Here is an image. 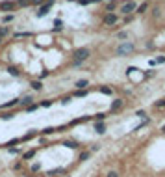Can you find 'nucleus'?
<instances>
[{"label":"nucleus","mask_w":165,"mask_h":177,"mask_svg":"<svg viewBox=\"0 0 165 177\" xmlns=\"http://www.w3.org/2000/svg\"><path fill=\"white\" fill-rule=\"evenodd\" d=\"M74 63H82L84 60H87L89 56H91V50H89L87 47H80V49H76L74 50Z\"/></svg>","instance_id":"obj_1"},{"label":"nucleus","mask_w":165,"mask_h":177,"mask_svg":"<svg viewBox=\"0 0 165 177\" xmlns=\"http://www.w3.org/2000/svg\"><path fill=\"white\" fill-rule=\"evenodd\" d=\"M134 50H136V45L130 43V41H126V43H121V45L117 47V54H119V56H126V54L134 52Z\"/></svg>","instance_id":"obj_2"},{"label":"nucleus","mask_w":165,"mask_h":177,"mask_svg":"<svg viewBox=\"0 0 165 177\" xmlns=\"http://www.w3.org/2000/svg\"><path fill=\"white\" fill-rule=\"evenodd\" d=\"M137 9V4L136 2H126V4H123L121 6V13L123 15H130L132 11H136Z\"/></svg>","instance_id":"obj_3"},{"label":"nucleus","mask_w":165,"mask_h":177,"mask_svg":"<svg viewBox=\"0 0 165 177\" xmlns=\"http://www.w3.org/2000/svg\"><path fill=\"white\" fill-rule=\"evenodd\" d=\"M52 4H54V0H48L47 4H43V6L39 8V11H37V17H45V15L48 13V9L52 8Z\"/></svg>","instance_id":"obj_4"},{"label":"nucleus","mask_w":165,"mask_h":177,"mask_svg":"<svg viewBox=\"0 0 165 177\" xmlns=\"http://www.w3.org/2000/svg\"><path fill=\"white\" fill-rule=\"evenodd\" d=\"M117 21H119V17L115 13H108L106 17H104V24L106 26H111V24H117Z\"/></svg>","instance_id":"obj_5"},{"label":"nucleus","mask_w":165,"mask_h":177,"mask_svg":"<svg viewBox=\"0 0 165 177\" xmlns=\"http://www.w3.org/2000/svg\"><path fill=\"white\" fill-rule=\"evenodd\" d=\"M67 171H65V168H54V170H48L47 173V177H59V175H65Z\"/></svg>","instance_id":"obj_6"},{"label":"nucleus","mask_w":165,"mask_h":177,"mask_svg":"<svg viewBox=\"0 0 165 177\" xmlns=\"http://www.w3.org/2000/svg\"><path fill=\"white\" fill-rule=\"evenodd\" d=\"M13 8H15V2H9V0L0 2V11H11Z\"/></svg>","instance_id":"obj_7"},{"label":"nucleus","mask_w":165,"mask_h":177,"mask_svg":"<svg viewBox=\"0 0 165 177\" xmlns=\"http://www.w3.org/2000/svg\"><path fill=\"white\" fill-rule=\"evenodd\" d=\"M95 130H97L98 134H104L106 133V123H104V121H97V123H95Z\"/></svg>","instance_id":"obj_8"},{"label":"nucleus","mask_w":165,"mask_h":177,"mask_svg":"<svg viewBox=\"0 0 165 177\" xmlns=\"http://www.w3.org/2000/svg\"><path fill=\"white\" fill-rule=\"evenodd\" d=\"M89 86V80L87 78H80V80H76V90H86Z\"/></svg>","instance_id":"obj_9"},{"label":"nucleus","mask_w":165,"mask_h":177,"mask_svg":"<svg viewBox=\"0 0 165 177\" xmlns=\"http://www.w3.org/2000/svg\"><path fill=\"white\" fill-rule=\"evenodd\" d=\"M63 145H65V147H69V149H80V144H78V142H72V140L63 142Z\"/></svg>","instance_id":"obj_10"},{"label":"nucleus","mask_w":165,"mask_h":177,"mask_svg":"<svg viewBox=\"0 0 165 177\" xmlns=\"http://www.w3.org/2000/svg\"><path fill=\"white\" fill-rule=\"evenodd\" d=\"M8 73L11 75V77H19V75H21V71H19V67H15V65H9V67H8Z\"/></svg>","instance_id":"obj_11"},{"label":"nucleus","mask_w":165,"mask_h":177,"mask_svg":"<svg viewBox=\"0 0 165 177\" xmlns=\"http://www.w3.org/2000/svg\"><path fill=\"white\" fill-rule=\"evenodd\" d=\"M119 108H123V101L121 99H115L111 103V112H115V110H119Z\"/></svg>","instance_id":"obj_12"},{"label":"nucleus","mask_w":165,"mask_h":177,"mask_svg":"<svg viewBox=\"0 0 165 177\" xmlns=\"http://www.w3.org/2000/svg\"><path fill=\"white\" fill-rule=\"evenodd\" d=\"M32 101H33V99L30 97V95H26V97H22L21 101H19V103H21V104H24V106H30V104H33Z\"/></svg>","instance_id":"obj_13"},{"label":"nucleus","mask_w":165,"mask_h":177,"mask_svg":"<svg viewBox=\"0 0 165 177\" xmlns=\"http://www.w3.org/2000/svg\"><path fill=\"white\" fill-rule=\"evenodd\" d=\"M36 157V149H30V151H26V153L22 155V159L24 160H30V159H33Z\"/></svg>","instance_id":"obj_14"},{"label":"nucleus","mask_w":165,"mask_h":177,"mask_svg":"<svg viewBox=\"0 0 165 177\" xmlns=\"http://www.w3.org/2000/svg\"><path fill=\"white\" fill-rule=\"evenodd\" d=\"M30 86H32V90H36V92H41V90H43V84L39 82V80H33Z\"/></svg>","instance_id":"obj_15"},{"label":"nucleus","mask_w":165,"mask_h":177,"mask_svg":"<svg viewBox=\"0 0 165 177\" xmlns=\"http://www.w3.org/2000/svg\"><path fill=\"white\" fill-rule=\"evenodd\" d=\"M17 103H19V99H11L9 103H6V104H2V106H0V110H2V108H11V106H15Z\"/></svg>","instance_id":"obj_16"},{"label":"nucleus","mask_w":165,"mask_h":177,"mask_svg":"<svg viewBox=\"0 0 165 177\" xmlns=\"http://www.w3.org/2000/svg\"><path fill=\"white\" fill-rule=\"evenodd\" d=\"M52 30H54V32H61V30H63V21H56Z\"/></svg>","instance_id":"obj_17"},{"label":"nucleus","mask_w":165,"mask_h":177,"mask_svg":"<svg viewBox=\"0 0 165 177\" xmlns=\"http://www.w3.org/2000/svg\"><path fill=\"white\" fill-rule=\"evenodd\" d=\"M32 32H17L15 34V39H21V37H30Z\"/></svg>","instance_id":"obj_18"},{"label":"nucleus","mask_w":165,"mask_h":177,"mask_svg":"<svg viewBox=\"0 0 165 177\" xmlns=\"http://www.w3.org/2000/svg\"><path fill=\"white\" fill-rule=\"evenodd\" d=\"M147 9H148V4H147V2H143L141 6H137V9H136V11H137V13H145Z\"/></svg>","instance_id":"obj_19"},{"label":"nucleus","mask_w":165,"mask_h":177,"mask_svg":"<svg viewBox=\"0 0 165 177\" xmlns=\"http://www.w3.org/2000/svg\"><path fill=\"white\" fill-rule=\"evenodd\" d=\"M89 159V151H82V153H80V162H84V160H87Z\"/></svg>","instance_id":"obj_20"},{"label":"nucleus","mask_w":165,"mask_h":177,"mask_svg":"<svg viewBox=\"0 0 165 177\" xmlns=\"http://www.w3.org/2000/svg\"><path fill=\"white\" fill-rule=\"evenodd\" d=\"M8 34H9V28L8 26H0V37H6Z\"/></svg>","instance_id":"obj_21"},{"label":"nucleus","mask_w":165,"mask_h":177,"mask_svg":"<svg viewBox=\"0 0 165 177\" xmlns=\"http://www.w3.org/2000/svg\"><path fill=\"white\" fill-rule=\"evenodd\" d=\"M159 15H162V9L156 6V8L152 9V17H154V19H159Z\"/></svg>","instance_id":"obj_22"},{"label":"nucleus","mask_w":165,"mask_h":177,"mask_svg":"<svg viewBox=\"0 0 165 177\" xmlns=\"http://www.w3.org/2000/svg\"><path fill=\"white\" fill-rule=\"evenodd\" d=\"M39 133H37V130H32V133H28L26 136H24V138H21V140H32L33 138V136H37Z\"/></svg>","instance_id":"obj_23"},{"label":"nucleus","mask_w":165,"mask_h":177,"mask_svg":"<svg viewBox=\"0 0 165 177\" xmlns=\"http://www.w3.org/2000/svg\"><path fill=\"white\" fill-rule=\"evenodd\" d=\"M13 170H15V171H21V170H22V160L15 162V164H13Z\"/></svg>","instance_id":"obj_24"},{"label":"nucleus","mask_w":165,"mask_h":177,"mask_svg":"<svg viewBox=\"0 0 165 177\" xmlns=\"http://www.w3.org/2000/svg\"><path fill=\"white\" fill-rule=\"evenodd\" d=\"M106 177H121V173L115 171V170H111V171H108V173H106Z\"/></svg>","instance_id":"obj_25"},{"label":"nucleus","mask_w":165,"mask_h":177,"mask_svg":"<svg viewBox=\"0 0 165 177\" xmlns=\"http://www.w3.org/2000/svg\"><path fill=\"white\" fill-rule=\"evenodd\" d=\"M76 97H84V95H87V90H78V92H74Z\"/></svg>","instance_id":"obj_26"},{"label":"nucleus","mask_w":165,"mask_h":177,"mask_svg":"<svg viewBox=\"0 0 165 177\" xmlns=\"http://www.w3.org/2000/svg\"><path fill=\"white\" fill-rule=\"evenodd\" d=\"M100 92H102V93H106V95H111V88H108V86H102Z\"/></svg>","instance_id":"obj_27"},{"label":"nucleus","mask_w":165,"mask_h":177,"mask_svg":"<svg viewBox=\"0 0 165 177\" xmlns=\"http://www.w3.org/2000/svg\"><path fill=\"white\" fill-rule=\"evenodd\" d=\"M52 133H56V129H54V127H47V129H43V134H52Z\"/></svg>","instance_id":"obj_28"},{"label":"nucleus","mask_w":165,"mask_h":177,"mask_svg":"<svg viewBox=\"0 0 165 177\" xmlns=\"http://www.w3.org/2000/svg\"><path fill=\"white\" fill-rule=\"evenodd\" d=\"M154 106H156V108H163V106H165V99H159V101H156V104H154Z\"/></svg>","instance_id":"obj_29"},{"label":"nucleus","mask_w":165,"mask_h":177,"mask_svg":"<svg viewBox=\"0 0 165 177\" xmlns=\"http://www.w3.org/2000/svg\"><path fill=\"white\" fill-rule=\"evenodd\" d=\"M19 6H28V4H32V0H19Z\"/></svg>","instance_id":"obj_30"},{"label":"nucleus","mask_w":165,"mask_h":177,"mask_svg":"<svg viewBox=\"0 0 165 177\" xmlns=\"http://www.w3.org/2000/svg\"><path fill=\"white\" fill-rule=\"evenodd\" d=\"M2 21L4 23H11L13 21V15H6V17H2Z\"/></svg>","instance_id":"obj_31"},{"label":"nucleus","mask_w":165,"mask_h":177,"mask_svg":"<svg viewBox=\"0 0 165 177\" xmlns=\"http://www.w3.org/2000/svg\"><path fill=\"white\" fill-rule=\"evenodd\" d=\"M80 2L86 6V4H95V2H100V0H80Z\"/></svg>","instance_id":"obj_32"},{"label":"nucleus","mask_w":165,"mask_h":177,"mask_svg":"<svg viewBox=\"0 0 165 177\" xmlns=\"http://www.w3.org/2000/svg\"><path fill=\"white\" fill-rule=\"evenodd\" d=\"M9 153H11V155H15V153H21V149H19V147H9Z\"/></svg>","instance_id":"obj_33"},{"label":"nucleus","mask_w":165,"mask_h":177,"mask_svg":"<svg viewBox=\"0 0 165 177\" xmlns=\"http://www.w3.org/2000/svg\"><path fill=\"white\" fill-rule=\"evenodd\" d=\"M117 37H119V39H126V37H128V34H126V32H119V34H117Z\"/></svg>","instance_id":"obj_34"},{"label":"nucleus","mask_w":165,"mask_h":177,"mask_svg":"<svg viewBox=\"0 0 165 177\" xmlns=\"http://www.w3.org/2000/svg\"><path fill=\"white\" fill-rule=\"evenodd\" d=\"M50 104H52V101H43V103H41V106H43V108H48Z\"/></svg>","instance_id":"obj_35"},{"label":"nucleus","mask_w":165,"mask_h":177,"mask_svg":"<svg viewBox=\"0 0 165 177\" xmlns=\"http://www.w3.org/2000/svg\"><path fill=\"white\" fill-rule=\"evenodd\" d=\"M104 118H106V114H97V116H95V119H97V121H102Z\"/></svg>","instance_id":"obj_36"},{"label":"nucleus","mask_w":165,"mask_h":177,"mask_svg":"<svg viewBox=\"0 0 165 177\" xmlns=\"http://www.w3.org/2000/svg\"><path fill=\"white\" fill-rule=\"evenodd\" d=\"M0 118H4V119H11V118H13V114H9V112H8V114H2Z\"/></svg>","instance_id":"obj_37"},{"label":"nucleus","mask_w":165,"mask_h":177,"mask_svg":"<svg viewBox=\"0 0 165 177\" xmlns=\"http://www.w3.org/2000/svg\"><path fill=\"white\" fill-rule=\"evenodd\" d=\"M36 108H37L36 104H30V106H26V110H28V112H33V110H36Z\"/></svg>","instance_id":"obj_38"},{"label":"nucleus","mask_w":165,"mask_h":177,"mask_svg":"<svg viewBox=\"0 0 165 177\" xmlns=\"http://www.w3.org/2000/svg\"><path fill=\"white\" fill-rule=\"evenodd\" d=\"M165 62V56H158L156 58V63H163Z\"/></svg>","instance_id":"obj_39"},{"label":"nucleus","mask_w":165,"mask_h":177,"mask_svg":"<svg viewBox=\"0 0 165 177\" xmlns=\"http://www.w3.org/2000/svg\"><path fill=\"white\" fill-rule=\"evenodd\" d=\"M61 103H63V104H69V103H71V97H63Z\"/></svg>","instance_id":"obj_40"},{"label":"nucleus","mask_w":165,"mask_h":177,"mask_svg":"<svg viewBox=\"0 0 165 177\" xmlns=\"http://www.w3.org/2000/svg\"><path fill=\"white\" fill-rule=\"evenodd\" d=\"M43 2H45V0H32L33 6H39V4H43Z\"/></svg>","instance_id":"obj_41"},{"label":"nucleus","mask_w":165,"mask_h":177,"mask_svg":"<svg viewBox=\"0 0 165 177\" xmlns=\"http://www.w3.org/2000/svg\"><path fill=\"white\" fill-rule=\"evenodd\" d=\"M47 77H48V71H43V73L39 75V78H47Z\"/></svg>","instance_id":"obj_42"},{"label":"nucleus","mask_w":165,"mask_h":177,"mask_svg":"<svg viewBox=\"0 0 165 177\" xmlns=\"http://www.w3.org/2000/svg\"><path fill=\"white\" fill-rule=\"evenodd\" d=\"M136 116H139V118H145V112H143V110H137Z\"/></svg>","instance_id":"obj_43"},{"label":"nucleus","mask_w":165,"mask_h":177,"mask_svg":"<svg viewBox=\"0 0 165 177\" xmlns=\"http://www.w3.org/2000/svg\"><path fill=\"white\" fill-rule=\"evenodd\" d=\"M162 130H163V133H165V123H163V127H162Z\"/></svg>","instance_id":"obj_44"},{"label":"nucleus","mask_w":165,"mask_h":177,"mask_svg":"<svg viewBox=\"0 0 165 177\" xmlns=\"http://www.w3.org/2000/svg\"><path fill=\"white\" fill-rule=\"evenodd\" d=\"M69 2H78V0H69Z\"/></svg>","instance_id":"obj_45"},{"label":"nucleus","mask_w":165,"mask_h":177,"mask_svg":"<svg viewBox=\"0 0 165 177\" xmlns=\"http://www.w3.org/2000/svg\"><path fill=\"white\" fill-rule=\"evenodd\" d=\"M0 43H2V37H0Z\"/></svg>","instance_id":"obj_46"},{"label":"nucleus","mask_w":165,"mask_h":177,"mask_svg":"<svg viewBox=\"0 0 165 177\" xmlns=\"http://www.w3.org/2000/svg\"><path fill=\"white\" fill-rule=\"evenodd\" d=\"M28 177H33V175H28Z\"/></svg>","instance_id":"obj_47"}]
</instances>
